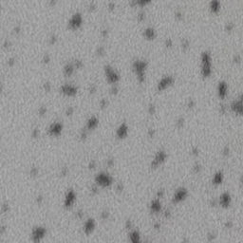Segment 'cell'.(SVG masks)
<instances>
[{
  "mask_svg": "<svg viewBox=\"0 0 243 243\" xmlns=\"http://www.w3.org/2000/svg\"><path fill=\"white\" fill-rule=\"evenodd\" d=\"M212 73V56L207 51L201 53V74L203 77H208Z\"/></svg>",
  "mask_w": 243,
  "mask_h": 243,
  "instance_id": "obj_1",
  "label": "cell"
},
{
  "mask_svg": "<svg viewBox=\"0 0 243 243\" xmlns=\"http://www.w3.org/2000/svg\"><path fill=\"white\" fill-rule=\"evenodd\" d=\"M132 67L136 74H137L139 81L142 82L144 80V74H145V70L147 67V62L145 60H135L133 62Z\"/></svg>",
  "mask_w": 243,
  "mask_h": 243,
  "instance_id": "obj_2",
  "label": "cell"
},
{
  "mask_svg": "<svg viewBox=\"0 0 243 243\" xmlns=\"http://www.w3.org/2000/svg\"><path fill=\"white\" fill-rule=\"evenodd\" d=\"M175 79L174 77L171 76V75H165L163 76L162 78L159 81L158 83V89L159 90H162V89H165L166 87H168L169 85H171L173 83H174Z\"/></svg>",
  "mask_w": 243,
  "mask_h": 243,
  "instance_id": "obj_3",
  "label": "cell"
},
{
  "mask_svg": "<svg viewBox=\"0 0 243 243\" xmlns=\"http://www.w3.org/2000/svg\"><path fill=\"white\" fill-rule=\"evenodd\" d=\"M228 92V85L225 81H220L218 85V93L219 97L224 98Z\"/></svg>",
  "mask_w": 243,
  "mask_h": 243,
  "instance_id": "obj_4",
  "label": "cell"
},
{
  "mask_svg": "<svg viewBox=\"0 0 243 243\" xmlns=\"http://www.w3.org/2000/svg\"><path fill=\"white\" fill-rule=\"evenodd\" d=\"M108 79H109V81L110 82H112V83H116L117 81H119V79H120V74L116 71V70H114L113 69H111V67H108Z\"/></svg>",
  "mask_w": 243,
  "mask_h": 243,
  "instance_id": "obj_5",
  "label": "cell"
},
{
  "mask_svg": "<svg viewBox=\"0 0 243 243\" xmlns=\"http://www.w3.org/2000/svg\"><path fill=\"white\" fill-rule=\"evenodd\" d=\"M231 108H232L233 111H235L236 113L241 114L242 113V103H241V99L233 101V103L231 104Z\"/></svg>",
  "mask_w": 243,
  "mask_h": 243,
  "instance_id": "obj_6",
  "label": "cell"
},
{
  "mask_svg": "<svg viewBox=\"0 0 243 243\" xmlns=\"http://www.w3.org/2000/svg\"><path fill=\"white\" fill-rule=\"evenodd\" d=\"M127 132H128V126L127 124H126V123H123L121 125H120V127L118 128L117 130V133L118 135L120 136V137H124V136L127 135Z\"/></svg>",
  "mask_w": 243,
  "mask_h": 243,
  "instance_id": "obj_7",
  "label": "cell"
},
{
  "mask_svg": "<svg viewBox=\"0 0 243 243\" xmlns=\"http://www.w3.org/2000/svg\"><path fill=\"white\" fill-rule=\"evenodd\" d=\"M144 36L147 38V39H153V38L156 36V31H155V28H152V27H148L144 30V32H143Z\"/></svg>",
  "mask_w": 243,
  "mask_h": 243,
  "instance_id": "obj_8",
  "label": "cell"
},
{
  "mask_svg": "<svg viewBox=\"0 0 243 243\" xmlns=\"http://www.w3.org/2000/svg\"><path fill=\"white\" fill-rule=\"evenodd\" d=\"M210 9L213 12H218L219 9H220L219 1H217V0H215V1H211L210 2Z\"/></svg>",
  "mask_w": 243,
  "mask_h": 243,
  "instance_id": "obj_9",
  "label": "cell"
},
{
  "mask_svg": "<svg viewBox=\"0 0 243 243\" xmlns=\"http://www.w3.org/2000/svg\"><path fill=\"white\" fill-rule=\"evenodd\" d=\"M182 47L184 48V50H186V48L189 47V41L187 39H184L182 41Z\"/></svg>",
  "mask_w": 243,
  "mask_h": 243,
  "instance_id": "obj_10",
  "label": "cell"
},
{
  "mask_svg": "<svg viewBox=\"0 0 243 243\" xmlns=\"http://www.w3.org/2000/svg\"><path fill=\"white\" fill-rule=\"evenodd\" d=\"M144 17H145V13H144L143 11H141V12L139 13L138 19L141 21V20H142V19H144Z\"/></svg>",
  "mask_w": 243,
  "mask_h": 243,
  "instance_id": "obj_11",
  "label": "cell"
},
{
  "mask_svg": "<svg viewBox=\"0 0 243 243\" xmlns=\"http://www.w3.org/2000/svg\"><path fill=\"white\" fill-rule=\"evenodd\" d=\"M183 196H184V195H183V192H182V191H180V192L177 194V195H176V197H175V198L180 199L181 198H183Z\"/></svg>",
  "mask_w": 243,
  "mask_h": 243,
  "instance_id": "obj_12",
  "label": "cell"
},
{
  "mask_svg": "<svg viewBox=\"0 0 243 243\" xmlns=\"http://www.w3.org/2000/svg\"><path fill=\"white\" fill-rule=\"evenodd\" d=\"M155 110H156V108H155V105L154 104H150V106H149V112L150 113H154Z\"/></svg>",
  "mask_w": 243,
  "mask_h": 243,
  "instance_id": "obj_13",
  "label": "cell"
},
{
  "mask_svg": "<svg viewBox=\"0 0 243 243\" xmlns=\"http://www.w3.org/2000/svg\"><path fill=\"white\" fill-rule=\"evenodd\" d=\"M166 46H168V47L172 46V40L170 39V38H167V40H166Z\"/></svg>",
  "mask_w": 243,
  "mask_h": 243,
  "instance_id": "obj_14",
  "label": "cell"
},
{
  "mask_svg": "<svg viewBox=\"0 0 243 243\" xmlns=\"http://www.w3.org/2000/svg\"><path fill=\"white\" fill-rule=\"evenodd\" d=\"M232 28H233V24H230V23H228V24L226 25V28H227V30H229V31H230Z\"/></svg>",
  "mask_w": 243,
  "mask_h": 243,
  "instance_id": "obj_15",
  "label": "cell"
}]
</instances>
